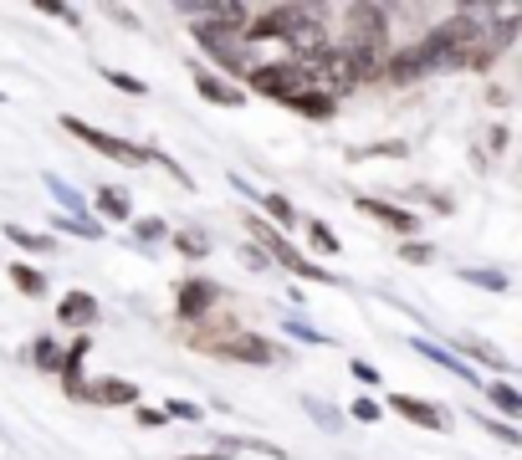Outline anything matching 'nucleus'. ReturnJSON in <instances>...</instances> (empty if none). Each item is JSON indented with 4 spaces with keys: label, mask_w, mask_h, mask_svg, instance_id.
<instances>
[{
    "label": "nucleus",
    "mask_w": 522,
    "mask_h": 460,
    "mask_svg": "<svg viewBox=\"0 0 522 460\" xmlns=\"http://www.w3.org/2000/svg\"><path fill=\"white\" fill-rule=\"evenodd\" d=\"M246 230H251V241H261V256H272L277 266H287V271H297V276H308V282H338V276H328V271H318V261H308L302 256L277 225H267L261 215H251L246 220Z\"/></svg>",
    "instance_id": "f257e3e1"
},
{
    "label": "nucleus",
    "mask_w": 522,
    "mask_h": 460,
    "mask_svg": "<svg viewBox=\"0 0 522 460\" xmlns=\"http://www.w3.org/2000/svg\"><path fill=\"white\" fill-rule=\"evenodd\" d=\"M62 128L72 133V138H82L87 149H98V154H108V159H118V164H128V169H139V164H149L154 159V149H144V144H128V138H118V133H103V128H93V123H82V118H62Z\"/></svg>",
    "instance_id": "f03ea898"
},
{
    "label": "nucleus",
    "mask_w": 522,
    "mask_h": 460,
    "mask_svg": "<svg viewBox=\"0 0 522 460\" xmlns=\"http://www.w3.org/2000/svg\"><path fill=\"white\" fill-rule=\"evenodd\" d=\"M246 82H251V92H261V98H277V103L297 98L302 87H313L308 72H302L297 62H261V67L246 72Z\"/></svg>",
    "instance_id": "7ed1b4c3"
},
{
    "label": "nucleus",
    "mask_w": 522,
    "mask_h": 460,
    "mask_svg": "<svg viewBox=\"0 0 522 460\" xmlns=\"http://www.w3.org/2000/svg\"><path fill=\"white\" fill-rule=\"evenodd\" d=\"M343 21H348V52H374L389 36V11L384 6H343Z\"/></svg>",
    "instance_id": "20e7f679"
},
{
    "label": "nucleus",
    "mask_w": 522,
    "mask_h": 460,
    "mask_svg": "<svg viewBox=\"0 0 522 460\" xmlns=\"http://www.w3.org/2000/svg\"><path fill=\"white\" fill-rule=\"evenodd\" d=\"M200 348H210V353H221V358H236V363H256V368H267V363H277L282 353L267 343V338H256V333H246V328H226V338H205Z\"/></svg>",
    "instance_id": "39448f33"
},
{
    "label": "nucleus",
    "mask_w": 522,
    "mask_h": 460,
    "mask_svg": "<svg viewBox=\"0 0 522 460\" xmlns=\"http://www.w3.org/2000/svg\"><path fill=\"white\" fill-rule=\"evenodd\" d=\"M282 41L297 52V62H313V57H323V52H328V31H323L318 11H302V6H297V21L287 26V36H282Z\"/></svg>",
    "instance_id": "423d86ee"
},
{
    "label": "nucleus",
    "mask_w": 522,
    "mask_h": 460,
    "mask_svg": "<svg viewBox=\"0 0 522 460\" xmlns=\"http://www.w3.org/2000/svg\"><path fill=\"white\" fill-rule=\"evenodd\" d=\"M205 52L221 62V67H231V72H251V62H246V41H236V31H215V26H200V36H195Z\"/></svg>",
    "instance_id": "0eeeda50"
},
{
    "label": "nucleus",
    "mask_w": 522,
    "mask_h": 460,
    "mask_svg": "<svg viewBox=\"0 0 522 460\" xmlns=\"http://www.w3.org/2000/svg\"><path fill=\"white\" fill-rule=\"evenodd\" d=\"M384 404L395 409L400 420L420 425V430H446V425H451V414H446L441 404H430V399H415V394H389Z\"/></svg>",
    "instance_id": "6e6552de"
},
{
    "label": "nucleus",
    "mask_w": 522,
    "mask_h": 460,
    "mask_svg": "<svg viewBox=\"0 0 522 460\" xmlns=\"http://www.w3.org/2000/svg\"><path fill=\"white\" fill-rule=\"evenodd\" d=\"M215 297H221V287L205 282V276H190V282H180V297H174V307H180L185 322H200V317L215 307Z\"/></svg>",
    "instance_id": "1a4fd4ad"
},
{
    "label": "nucleus",
    "mask_w": 522,
    "mask_h": 460,
    "mask_svg": "<svg viewBox=\"0 0 522 460\" xmlns=\"http://www.w3.org/2000/svg\"><path fill=\"white\" fill-rule=\"evenodd\" d=\"M292 21H297V6H267V11H256V21H246L241 41H246V46H251V41H277V36H287Z\"/></svg>",
    "instance_id": "9d476101"
},
{
    "label": "nucleus",
    "mask_w": 522,
    "mask_h": 460,
    "mask_svg": "<svg viewBox=\"0 0 522 460\" xmlns=\"http://www.w3.org/2000/svg\"><path fill=\"white\" fill-rule=\"evenodd\" d=\"M185 16L190 21H200V26H215V31H246V21H251V11L246 6H185Z\"/></svg>",
    "instance_id": "9b49d317"
},
{
    "label": "nucleus",
    "mask_w": 522,
    "mask_h": 460,
    "mask_svg": "<svg viewBox=\"0 0 522 460\" xmlns=\"http://www.w3.org/2000/svg\"><path fill=\"white\" fill-rule=\"evenodd\" d=\"M195 92H200V98L205 103H215V108H241L246 103V92L236 87V82H226V77H215V72H195Z\"/></svg>",
    "instance_id": "f8f14e48"
},
{
    "label": "nucleus",
    "mask_w": 522,
    "mask_h": 460,
    "mask_svg": "<svg viewBox=\"0 0 522 460\" xmlns=\"http://www.w3.org/2000/svg\"><path fill=\"white\" fill-rule=\"evenodd\" d=\"M354 205H359L364 215H374L379 225H389L395 236H410V230H415V215H410L405 205H389V200H374V195H359Z\"/></svg>",
    "instance_id": "ddd939ff"
},
{
    "label": "nucleus",
    "mask_w": 522,
    "mask_h": 460,
    "mask_svg": "<svg viewBox=\"0 0 522 460\" xmlns=\"http://www.w3.org/2000/svg\"><path fill=\"white\" fill-rule=\"evenodd\" d=\"M415 353H425L430 363H441V368H451L456 379H466V384H482V374H476L471 363H461L451 348H441V343H430V338H415Z\"/></svg>",
    "instance_id": "4468645a"
},
{
    "label": "nucleus",
    "mask_w": 522,
    "mask_h": 460,
    "mask_svg": "<svg viewBox=\"0 0 522 460\" xmlns=\"http://www.w3.org/2000/svg\"><path fill=\"white\" fill-rule=\"evenodd\" d=\"M82 358H87V338H77V343H72V353H62V363H57L62 389H67L72 399H87V384H82Z\"/></svg>",
    "instance_id": "2eb2a0df"
},
{
    "label": "nucleus",
    "mask_w": 522,
    "mask_h": 460,
    "mask_svg": "<svg viewBox=\"0 0 522 460\" xmlns=\"http://www.w3.org/2000/svg\"><path fill=\"white\" fill-rule=\"evenodd\" d=\"M139 399V384H128V379H98V384H87V404H134Z\"/></svg>",
    "instance_id": "dca6fc26"
},
{
    "label": "nucleus",
    "mask_w": 522,
    "mask_h": 460,
    "mask_svg": "<svg viewBox=\"0 0 522 460\" xmlns=\"http://www.w3.org/2000/svg\"><path fill=\"white\" fill-rule=\"evenodd\" d=\"M287 108H297L302 118H318V123H323V118H333V98H328L323 87H302L297 98H287Z\"/></svg>",
    "instance_id": "f3484780"
},
{
    "label": "nucleus",
    "mask_w": 522,
    "mask_h": 460,
    "mask_svg": "<svg viewBox=\"0 0 522 460\" xmlns=\"http://www.w3.org/2000/svg\"><path fill=\"white\" fill-rule=\"evenodd\" d=\"M57 317H62V322H77V328H87V322H98V302L87 297V292H67V297L57 302Z\"/></svg>",
    "instance_id": "a211bd4d"
},
{
    "label": "nucleus",
    "mask_w": 522,
    "mask_h": 460,
    "mask_svg": "<svg viewBox=\"0 0 522 460\" xmlns=\"http://www.w3.org/2000/svg\"><path fill=\"white\" fill-rule=\"evenodd\" d=\"M41 184H47V190L57 195V205H62V210H67L72 220H93V215H87V200H82V195L72 190V184H67L62 174H47V179H41Z\"/></svg>",
    "instance_id": "6ab92c4d"
},
{
    "label": "nucleus",
    "mask_w": 522,
    "mask_h": 460,
    "mask_svg": "<svg viewBox=\"0 0 522 460\" xmlns=\"http://www.w3.org/2000/svg\"><path fill=\"white\" fill-rule=\"evenodd\" d=\"M98 215L103 220H134V205H128V190H118V184H103L98 190Z\"/></svg>",
    "instance_id": "aec40b11"
},
{
    "label": "nucleus",
    "mask_w": 522,
    "mask_h": 460,
    "mask_svg": "<svg viewBox=\"0 0 522 460\" xmlns=\"http://www.w3.org/2000/svg\"><path fill=\"white\" fill-rule=\"evenodd\" d=\"M461 282L487 287V292H507V287H512V282H507V271H497V266H466V271H461Z\"/></svg>",
    "instance_id": "412c9836"
},
{
    "label": "nucleus",
    "mask_w": 522,
    "mask_h": 460,
    "mask_svg": "<svg viewBox=\"0 0 522 460\" xmlns=\"http://www.w3.org/2000/svg\"><path fill=\"white\" fill-rule=\"evenodd\" d=\"M461 353H471V358H482L487 368H497V374H512V363H507V353H502V348H492V343H482V338H466V343H461Z\"/></svg>",
    "instance_id": "4be33fe9"
},
{
    "label": "nucleus",
    "mask_w": 522,
    "mask_h": 460,
    "mask_svg": "<svg viewBox=\"0 0 522 460\" xmlns=\"http://www.w3.org/2000/svg\"><path fill=\"white\" fill-rule=\"evenodd\" d=\"M261 205H267V225H277V230H287V225H297V210H292V200H282V195H256Z\"/></svg>",
    "instance_id": "5701e85b"
},
{
    "label": "nucleus",
    "mask_w": 522,
    "mask_h": 460,
    "mask_svg": "<svg viewBox=\"0 0 522 460\" xmlns=\"http://www.w3.org/2000/svg\"><path fill=\"white\" fill-rule=\"evenodd\" d=\"M11 282H16V292H26V297H41V292H47V276H41L36 266H11Z\"/></svg>",
    "instance_id": "b1692460"
},
{
    "label": "nucleus",
    "mask_w": 522,
    "mask_h": 460,
    "mask_svg": "<svg viewBox=\"0 0 522 460\" xmlns=\"http://www.w3.org/2000/svg\"><path fill=\"white\" fill-rule=\"evenodd\" d=\"M6 241H16L21 251H57V241H52V236H31L26 225H6Z\"/></svg>",
    "instance_id": "393cba45"
},
{
    "label": "nucleus",
    "mask_w": 522,
    "mask_h": 460,
    "mask_svg": "<svg viewBox=\"0 0 522 460\" xmlns=\"http://www.w3.org/2000/svg\"><path fill=\"white\" fill-rule=\"evenodd\" d=\"M308 241H313V246H318L323 256H333V251L343 246V241L333 236V225H328V220H308Z\"/></svg>",
    "instance_id": "a878e982"
},
{
    "label": "nucleus",
    "mask_w": 522,
    "mask_h": 460,
    "mask_svg": "<svg viewBox=\"0 0 522 460\" xmlns=\"http://www.w3.org/2000/svg\"><path fill=\"white\" fill-rule=\"evenodd\" d=\"M487 399L502 409V414H522V394L512 384H487Z\"/></svg>",
    "instance_id": "bb28decb"
},
{
    "label": "nucleus",
    "mask_w": 522,
    "mask_h": 460,
    "mask_svg": "<svg viewBox=\"0 0 522 460\" xmlns=\"http://www.w3.org/2000/svg\"><path fill=\"white\" fill-rule=\"evenodd\" d=\"M174 251H180V256H205L210 251L205 230H180V236H174Z\"/></svg>",
    "instance_id": "cd10ccee"
},
{
    "label": "nucleus",
    "mask_w": 522,
    "mask_h": 460,
    "mask_svg": "<svg viewBox=\"0 0 522 460\" xmlns=\"http://www.w3.org/2000/svg\"><path fill=\"white\" fill-rule=\"evenodd\" d=\"M57 230H72V236H82V241H98V236H103V225H98V220H72V215H62Z\"/></svg>",
    "instance_id": "c85d7f7f"
},
{
    "label": "nucleus",
    "mask_w": 522,
    "mask_h": 460,
    "mask_svg": "<svg viewBox=\"0 0 522 460\" xmlns=\"http://www.w3.org/2000/svg\"><path fill=\"white\" fill-rule=\"evenodd\" d=\"M134 236H139L144 246L164 241V220H159V215H144V220H134Z\"/></svg>",
    "instance_id": "c756f323"
},
{
    "label": "nucleus",
    "mask_w": 522,
    "mask_h": 460,
    "mask_svg": "<svg viewBox=\"0 0 522 460\" xmlns=\"http://www.w3.org/2000/svg\"><path fill=\"white\" fill-rule=\"evenodd\" d=\"M31 358H36V368H57V363H62V353H57L52 338H36V343H31Z\"/></svg>",
    "instance_id": "7c9ffc66"
},
{
    "label": "nucleus",
    "mask_w": 522,
    "mask_h": 460,
    "mask_svg": "<svg viewBox=\"0 0 522 460\" xmlns=\"http://www.w3.org/2000/svg\"><path fill=\"white\" fill-rule=\"evenodd\" d=\"M400 261H410V266H430L435 251H430L425 241H405V246H400Z\"/></svg>",
    "instance_id": "2f4dec72"
},
{
    "label": "nucleus",
    "mask_w": 522,
    "mask_h": 460,
    "mask_svg": "<svg viewBox=\"0 0 522 460\" xmlns=\"http://www.w3.org/2000/svg\"><path fill=\"white\" fill-rule=\"evenodd\" d=\"M108 82H113L118 92H128V98H144V92H149L139 77H128V72H108Z\"/></svg>",
    "instance_id": "473e14b6"
},
{
    "label": "nucleus",
    "mask_w": 522,
    "mask_h": 460,
    "mask_svg": "<svg viewBox=\"0 0 522 460\" xmlns=\"http://www.w3.org/2000/svg\"><path fill=\"white\" fill-rule=\"evenodd\" d=\"M164 420H200V404H190V399H169Z\"/></svg>",
    "instance_id": "72a5a7b5"
},
{
    "label": "nucleus",
    "mask_w": 522,
    "mask_h": 460,
    "mask_svg": "<svg viewBox=\"0 0 522 460\" xmlns=\"http://www.w3.org/2000/svg\"><path fill=\"white\" fill-rule=\"evenodd\" d=\"M471 420H476V425H482V430H492V435H497L502 445H517V440H522V435H517L512 425H492V420H482V414H471Z\"/></svg>",
    "instance_id": "f704fd0d"
},
{
    "label": "nucleus",
    "mask_w": 522,
    "mask_h": 460,
    "mask_svg": "<svg viewBox=\"0 0 522 460\" xmlns=\"http://www.w3.org/2000/svg\"><path fill=\"white\" fill-rule=\"evenodd\" d=\"M308 414H313V420H318L323 430H338V414H333V409H323L318 399H308Z\"/></svg>",
    "instance_id": "c9c22d12"
},
{
    "label": "nucleus",
    "mask_w": 522,
    "mask_h": 460,
    "mask_svg": "<svg viewBox=\"0 0 522 460\" xmlns=\"http://www.w3.org/2000/svg\"><path fill=\"white\" fill-rule=\"evenodd\" d=\"M354 414H359V420H364V425H374V420H379V414H384V409H379L374 399H359V404H354Z\"/></svg>",
    "instance_id": "e433bc0d"
},
{
    "label": "nucleus",
    "mask_w": 522,
    "mask_h": 460,
    "mask_svg": "<svg viewBox=\"0 0 522 460\" xmlns=\"http://www.w3.org/2000/svg\"><path fill=\"white\" fill-rule=\"evenodd\" d=\"M287 333H297V338H308V343H328L323 333H313V328H308V322H297V317L287 322Z\"/></svg>",
    "instance_id": "4c0bfd02"
},
{
    "label": "nucleus",
    "mask_w": 522,
    "mask_h": 460,
    "mask_svg": "<svg viewBox=\"0 0 522 460\" xmlns=\"http://www.w3.org/2000/svg\"><path fill=\"white\" fill-rule=\"evenodd\" d=\"M348 368H354L359 384H379V368H374V363H348Z\"/></svg>",
    "instance_id": "58836bf2"
},
{
    "label": "nucleus",
    "mask_w": 522,
    "mask_h": 460,
    "mask_svg": "<svg viewBox=\"0 0 522 460\" xmlns=\"http://www.w3.org/2000/svg\"><path fill=\"white\" fill-rule=\"evenodd\" d=\"M139 425H149V430L164 425V409H139Z\"/></svg>",
    "instance_id": "ea45409f"
},
{
    "label": "nucleus",
    "mask_w": 522,
    "mask_h": 460,
    "mask_svg": "<svg viewBox=\"0 0 522 460\" xmlns=\"http://www.w3.org/2000/svg\"><path fill=\"white\" fill-rule=\"evenodd\" d=\"M241 261H246V266H267V256H261L256 246H241Z\"/></svg>",
    "instance_id": "a19ab883"
},
{
    "label": "nucleus",
    "mask_w": 522,
    "mask_h": 460,
    "mask_svg": "<svg viewBox=\"0 0 522 460\" xmlns=\"http://www.w3.org/2000/svg\"><path fill=\"white\" fill-rule=\"evenodd\" d=\"M180 460H231V450H215V455H180Z\"/></svg>",
    "instance_id": "79ce46f5"
}]
</instances>
